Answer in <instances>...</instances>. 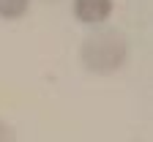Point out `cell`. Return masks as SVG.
<instances>
[{
  "instance_id": "3",
  "label": "cell",
  "mask_w": 153,
  "mask_h": 142,
  "mask_svg": "<svg viewBox=\"0 0 153 142\" xmlns=\"http://www.w3.org/2000/svg\"><path fill=\"white\" fill-rule=\"evenodd\" d=\"M30 8V0H0V19H22Z\"/></svg>"
},
{
  "instance_id": "1",
  "label": "cell",
  "mask_w": 153,
  "mask_h": 142,
  "mask_svg": "<svg viewBox=\"0 0 153 142\" xmlns=\"http://www.w3.org/2000/svg\"><path fill=\"white\" fill-rule=\"evenodd\" d=\"M82 66L93 74H115L118 68H123L126 57H128V44L123 33L118 30H96L93 36L85 38V44L79 49Z\"/></svg>"
},
{
  "instance_id": "4",
  "label": "cell",
  "mask_w": 153,
  "mask_h": 142,
  "mask_svg": "<svg viewBox=\"0 0 153 142\" xmlns=\"http://www.w3.org/2000/svg\"><path fill=\"white\" fill-rule=\"evenodd\" d=\"M0 142H16L14 129H11L8 123H3V120H0Z\"/></svg>"
},
{
  "instance_id": "2",
  "label": "cell",
  "mask_w": 153,
  "mask_h": 142,
  "mask_svg": "<svg viewBox=\"0 0 153 142\" xmlns=\"http://www.w3.org/2000/svg\"><path fill=\"white\" fill-rule=\"evenodd\" d=\"M112 14V0H74V16L85 25H101Z\"/></svg>"
}]
</instances>
